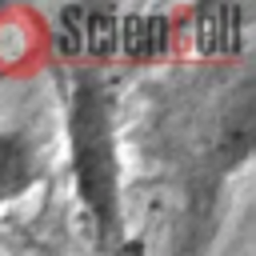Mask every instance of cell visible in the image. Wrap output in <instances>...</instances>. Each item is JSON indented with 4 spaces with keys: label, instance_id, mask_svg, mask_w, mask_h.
<instances>
[{
    "label": "cell",
    "instance_id": "cell-3",
    "mask_svg": "<svg viewBox=\"0 0 256 256\" xmlns=\"http://www.w3.org/2000/svg\"><path fill=\"white\" fill-rule=\"evenodd\" d=\"M44 180V152H40V140L24 128V124H12V128H0V208L20 200L32 184Z\"/></svg>",
    "mask_w": 256,
    "mask_h": 256
},
{
    "label": "cell",
    "instance_id": "cell-2",
    "mask_svg": "<svg viewBox=\"0 0 256 256\" xmlns=\"http://www.w3.org/2000/svg\"><path fill=\"white\" fill-rule=\"evenodd\" d=\"M116 20L120 8H60L56 12V40L72 56H116Z\"/></svg>",
    "mask_w": 256,
    "mask_h": 256
},
{
    "label": "cell",
    "instance_id": "cell-4",
    "mask_svg": "<svg viewBox=\"0 0 256 256\" xmlns=\"http://www.w3.org/2000/svg\"><path fill=\"white\" fill-rule=\"evenodd\" d=\"M172 48V20L160 12H120L116 20V56L160 60Z\"/></svg>",
    "mask_w": 256,
    "mask_h": 256
},
{
    "label": "cell",
    "instance_id": "cell-5",
    "mask_svg": "<svg viewBox=\"0 0 256 256\" xmlns=\"http://www.w3.org/2000/svg\"><path fill=\"white\" fill-rule=\"evenodd\" d=\"M192 44L204 56H232L244 44V8L204 4L192 12Z\"/></svg>",
    "mask_w": 256,
    "mask_h": 256
},
{
    "label": "cell",
    "instance_id": "cell-1",
    "mask_svg": "<svg viewBox=\"0 0 256 256\" xmlns=\"http://www.w3.org/2000/svg\"><path fill=\"white\" fill-rule=\"evenodd\" d=\"M72 188L96 248L116 252L124 240V180L116 148V100L96 68H84L68 100Z\"/></svg>",
    "mask_w": 256,
    "mask_h": 256
}]
</instances>
